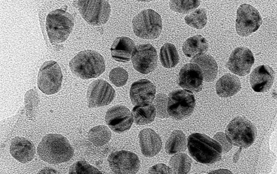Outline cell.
<instances>
[{"instance_id":"cell-15","label":"cell","mask_w":277,"mask_h":174,"mask_svg":"<svg viewBox=\"0 0 277 174\" xmlns=\"http://www.w3.org/2000/svg\"><path fill=\"white\" fill-rule=\"evenodd\" d=\"M254 61L253 54L249 49L238 47L230 54L226 67L233 74L244 76L249 73Z\"/></svg>"},{"instance_id":"cell-23","label":"cell","mask_w":277,"mask_h":174,"mask_svg":"<svg viewBox=\"0 0 277 174\" xmlns=\"http://www.w3.org/2000/svg\"><path fill=\"white\" fill-rule=\"evenodd\" d=\"M241 88L239 78L235 75L227 73L221 77L215 85L216 94L221 97H229L236 94Z\"/></svg>"},{"instance_id":"cell-18","label":"cell","mask_w":277,"mask_h":174,"mask_svg":"<svg viewBox=\"0 0 277 174\" xmlns=\"http://www.w3.org/2000/svg\"><path fill=\"white\" fill-rule=\"evenodd\" d=\"M274 72L268 65H262L255 68L250 76V83L256 92L268 91L272 85Z\"/></svg>"},{"instance_id":"cell-35","label":"cell","mask_w":277,"mask_h":174,"mask_svg":"<svg viewBox=\"0 0 277 174\" xmlns=\"http://www.w3.org/2000/svg\"><path fill=\"white\" fill-rule=\"evenodd\" d=\"M109 77L111 83L115 86L122 87L126 84L128 74L124 69L117 67L110 71Z\"/></svg>"},{"instance_id":"cell-25","label":"cell","mask_w":277,"mask_h":174,"mask_svg":"<svg viewBox=\"0 0 277 174\" xmlns=\"http://www.w3.org/2000/svg\"><path fill=\"white\" fill-rule=\"evenodd\" d=\"M187 147L185 135L181 130H175L168 138L165 148L167 154L173 155L185 151Z\"/></svg>"},{"instance_id":"cell-32","label":"cell","mask_w":277,"mask_h":174,"mask_svg":"<svg viewBox=\"0 0 277 174\" xmlns=\"http://www.w3.org/2000/svg\"><path fill=\"white\" fill-rule=\"evenodd\" d=\"M25 106L27 117L32 119L35 117L38 103L37 93L34 89L28 91L24 97Z\"/></svg>"},{"instance_id":"cell-33","label":"cell","mask_w":277,"mask_h":174,"mask_svg":"<svg viewBox=\"0 0 277 174\" xmlns=\"http://www.w3.org/2000/svg\"><path fill=\"white\" fill-rule=\"evenodd\" d=\"M70 174H101L103 173L96 167L84 160L73 163L69 170Z\"/></svg>"},{"instance_id":"cell-22","label":"cell","mask_w":277,"mask_h":174,"mask_svg":"<svg viewBox=\"0 0 277 174\" xmlns=\"http://www.w3.org/2000/svg\"><path fill=\"white\" fill-rule=\"evenodd\" d=\"M190 62L200 68L205 81L211 82L215 79L217 74V64L212 56L205 54L199 55L193 57Z\"/></svg>"},{"instance_id":"cell-5","label":"cell","mask_w":277,"mask_h":174,"mask_svg":"<svg viewBox=\"0 0 277 174\" xmlns=\"http://www.w3.org/2000/svg\"><path fill=\"white\" fill-rule=\"evenodd\" d=\"M225 135L232 145L241 148H247L251 145L255 140L256 129L246 118L237 117L227 125Z\"/></svg>"},{"instance_id":"cell-31","label":"cell","mask_w":277,"mask_h":174,"mask_svg":"<svg viewBox=\"0 0 277 174\" xmlns=\"http://www.w3.org/2000/svg\"><path fill=\"white\" fill-rule=\"evenodd\" d=\"M169 5L170 9L175 12L187 14L193 11L200 5V1H170Z\"/></svg>"},{"instance_id":"cell-27","label":"cell","mask_w":277,"mask_h":174,"mask_svg":"<svg viewBox=\"0 0 277 174\" xmlns=\"http://www.w3.org/2000/svg\"><path fill=\"white\" fill-rule=\"evenodd\" d=\"M160 59L164 68L170 69L175 67L180 61V57L175 46L168 42L163 45L160 52Z\"/></svg>"},{"instance_id":"cell-30","label":"cell","mask_w":277,"mask_h":174,"mask_svg":"<svg viewBox=\"0 0 277 174\" xmlns=\"http://www.w3.org/2000/svg\"><path fill=\"white\" fill-rule=\"evenodd\" d=\"M184 20L190 27L197 29H203L207 24L206 11L204 8H199L190 14L187 15Z\"/></svg>"},{"instance_id":"cell-29","label":"cell","mask_w":277,"mask_h":174,"mask_svg":"<svg viewBox=\"0 0 277 174\" xmlns=\"http://www.w3.org/2000/svg\"><path fill=\"white\" fill-rule=\"evenodd\" d=\"M111 137V132L105 125H100L92 128L88 132V138L94 146H101L109 142Z\"/></svg>"},{"instance_id":"cell-26","label":"cell","mask_w":277,"mask_h":174,"mask_svg":"<svg viewBox=\"0 0 277 174\" xmlns=\"http://www.w3.org/2000/svg\"><path fill=\"white\" fill-rule=\"evenodd\" d=\"M134 122L138 125L152 123L156 116V111L152 103L146 106H135L132 110Z\"/></svg>"},{"instance_id":"cell-4","label":"cell","mask_w":277,"mask_h":174,"mask_svg":"<svg viewBox=\"0 0 277 174\" xmlns=\"http://www.w3.org/2000/svg\"><path fill=\"white\" fill-rule=\"evenodd\" d=\"M74 24L73 16L62 9L48 13L46 19V29L52 44H61L69 37Z\"/></svg>"},{"instance_id":"cell-28","label":"cell","mask_w":277,"mask_h":174,"mask_svg":"<svg viewBox=\"0 0 277 174\" xmlns=\"http://www.w3.org/2000/svg\"><path fill=\"white\" fill-rule=\"evenodd\" d=\"M192 160L184 153H178L173 156L169 161V166L172 173H188L191 168Z\"/></svg>"},{"instance_id":"cell-11","label":"cell","mask_w":277,"mask_h":174,"mask_svg":"<svg viewBox=\"0 0 277 174\" xmlns=\"http://www.w3.org/2000/svg\"><path fill=\"white\" fill-rule=\"evenodd\" d=\"M111 170L117 174L136 173L140 167V161L137 156L128 150L116 151L111 153L108 158Z\"/></svg>"},{"instance_id":"cell-34","label":"cell","mask_w":277,"mask_h":174,"mask_svg":"<svg viewBox=\"0 0 277 174\" xmlns=\"http://www.w3.org/2000/svg\"><path fill=\"white\" fill-rule=\"evenodd\" d=\"M155 111L156 116L160 118L169 117L167 112L168 97L162 93L158 94L155 96L152 102Z\"/></svg>"},{"instance_id":"cell-24","label":"cell","mask_w":277,"mask_h":174,"mask_svg":"<svg viewBox=\"0 0 277 174\" xmlns=\"http://www.w3.org/2000/svg\"><path fill=\"white\" fill-rule=\"evenodd\" d=\"M208 49L207 41L201 35H196L188 38L184 42L182 47L185 55L190 58L204 54Z\"/></svg>"},{"instance_id":"cell-13","label":"cell","mask_w":277,"mask_h":174,"mask_svg":"<svg viewBox=\"0 0 277 174\" xmlns=\"http://www.w3.org/2000/svg\"><path fill=\"white\" fill-rule=\"evenodd\" d=\"M131 61L136 71L143 74H148L157 67L156 49L150 44L138 45L133 53Z\"/></svg>"},{"instance_id":"cell-9","label":"cell","mask_w":277,"mask_h":174,"mask_svg":"<svg viewBox=\"0 0 277 174\" xmlns=\"http://www.w3.org/2000/svg\"><path fill=\"white\" fill-rule=\"evenodd\" d=\"M63 74L58 63L53 60L45 61L41 66L37 75V86L44 93L51 95L61 89Z\"/></svg>"},{"instance_id":"cell-17","label":"cell","mask_w":277,"mask_h":174,"mask_svg":"<svg viewBox=\"0 0 277 174\" xmlns=\"http://www.w3.org/2000/svg\"><path fill=\"white\" fill-rule=\"evenodd\" d=\"M203 77L200 68L189 63L181 69L178 79L179 85L183 89L193 92H199L203 88Z\"/></svg>"},{"instance_id":"cell-37","label":"cell","mask_w":277,"mask_h":174,"mask_svg":"<svg viewBox=\"0 0 277 174\" xmlns=\"http://www.w3.org/2000/svg\"><path fill=\"white\" fill-rule=\"evenodd\" d=\"M148 173H172L170 167L162 163H159L151 167Z\"/></svg>"},{"instance_id":"cell-38","label":"cell","mask_w":277,"mask_h":174,"mask_svg":"<svg viewBox=\"0 0 277 174\" xmlns=\"http://www.w3.org/2000/svg\"><path fill=\"white\" fill-rule=\"evenodd\" d=\"M208 173H232V172L228 169H219L209 172Z\"/></svg>"},{"instance_id":"cell-16","label":"cell","mask_w":277,"mask_h":174,"mask_svg":"<svg viewBox=\"0 0 277 174\" xmlns=\"http://www.w3.org/2000/svg\"><path fill=\"white\" fill-rule=\"evenodd\" d=\"M155 93V86L151 81L141 79L132 84L129 95L135 106H146L152 103Z\"/></svg>"},{"instance_id":"cell-1","label":"cell","mask_w":277,"mask_h":174,"mask_svg":"<svg viewBox=\"0 0 277 174\" xmlns=\"http://www.w3.org/2000/svg\"><path fill=\"white\" fill-rule=\"evenodd\" d=\"M36 150L41 160L53 164L68 162L74 154L73 148L68 140L58 134L45 135L38 144Z\"/></svg>"},{"instance_id":"cell-10","label":"cell","mask_w":277,"mask_h":174,"mask_svg":"<svg viewBox=\"0 0 277 174\" xmlns=\"http://www.w3.org/2000/svg\"><path fill=\"white\" fill-rule=\"evenodd\" d=\"M262 24L258 10L250 5L244 4L236 11L235 29L241 36H247L255 32Z\"/></svg>"},{"instance_id":"cell-19","label":"cell","mask_w":277,"mask_h":174,"mask_svg":"<svg viewBox=\"0 0 277 174\" xmlns=\"http://www.w3.org/2000/svg\"><path fill=\"white\" fill-rule=\"evenodd\" d=\"M10 153L18 162L27 163L34 158L35 148L34 144L26 138L17 136L10 143Z\"/></svg>"},{"instance_id":"cell-40","label":"cell","mask_w":277,"mask_h":174,"mask_svg":"<svg viewBox=\"0 0 277 174\" xmlns=\"http://www.w3.org/2000/svg\"><path fill=\"white\" fill-rule=\"evenodd\" d=\"M241 148H242L240 147L239 150L234 155L233 159V162H236L238 161L240 154V152L241 151Z\"/></svg>"},{"instance_id":"cell-12","label":"cell","mask_w":277,"mask_h":174,"mask_svg":"<svg viewBox=\"0 0 277 174\" xmlns=\"http://www.w3.org/2000/svg\"><path fill=\"white\" fill-rule=\"evenodd\" d=\"M115 96L113 87L101 79L92 82L88 86L87 100L89 108L99 107L109 104Z\"/></svg>"},{"instance_id":"cell-6","label":"cell","mask_w":277,"mask_h":174,"mask_svg":"<svg viewBox=\"0 0 277 174\" xmlns=\"http://www.w3.org/2000/svg\"><path fill=\"white\" fill-rule=\"evenodd\" d=\"M132 28L135 35L140 38L155 39L162 32L161 17L152 9L144 10L133 18Z\"/></svg>"},{"instance_id":"cell-7","label":"cell","mask_w":277,"mask_h":174,"mask_svg":"<svg viewBox=\"0 0 277 174\" xmlns=\"http://www.w3.org/2000/svg\"><path fill=\"white\" fill-rule=\"evenodd\" d=\"M195 105V99L192 92L187 90H176L169 94L167 112L175 120H182L190 116Z\"/></svg>"},{"instance_id":"cell-8","label":"cell","mask_w":277,"mask_h":174,"mask_svg":"<svg viewBox=\"0 0 277 174\" xmlns=\"http://www.w3.org/2000/svg\"><path fill=\"white\" fill-rule=\"evenodd\" d=\"M76 7L83 19L89 24L102 25L108 20L111 7L107 1H75Z\"/></svg>"},{"instance_id":"cell-20","label":"cell","mask_w":277,"mask_h":174,"mask_svg":"<svg viewBox=\"0 0 277 174\" xmlns=\"http://www.w3.org/2000/svg\"><path fill=\"white\" fill-rule=\"evenodd\" d=\"M139 143L142 154L147 157L157 155L161 150L162 142L160 136L151 128H145L138 134Z\"/></svg>"},{"instance_id":"cell-36","label":"cell","mask_w":277,"mask_h":174,"mask_svg":"<svg viewBox=\"0 0 277 174\" xmlns=\"http://www.w3.org/2000/svg\"><path fill=\"white\" fill-rule=\"evenodd\" d=\"M213 139L217 141L221 145L222 151L226 153L232 148V144L228 140L225 134L218 132L213 136Z\"/></svg>"},{"instance_id":"cell-21","label":"cell","mask_w":277,"mask_h":174,"mask_svg":"<svg viewBox=\"0 0 277 174\" xmlns=\"http://www.w3.org/2000/svg\"><path fill=\"white\" fill-rule=\"evenodd\" d=\"M136 46L129 37L122 36L116 38L110 48L111 55L117 61L126 62L130 60Z\"/></svg>"},{"instance_id":"cell-39","label":"cell","mask_w":277,"mask_h":174,"mask_svg":"<svg viewBox=\"0 0 277 174\" xmlns=\"http://www.w3.org/2000/svg\"><path fill=\"white\" fill-rule=\"evenodd\" d=\"M38 173H57V171L49 167L45 168L41 170Z\"/></svg>"},{"instance_id":"cell-2","label":"cell","mask_w":277,"mask_h":174,"mask_svg":"<svg viewBox=\"0 0 277 174\" xmlns=\"http://www.w3.org/2000/svg\"><path fill=\"white\" fill-rule=\"evenodd\" d=\"M187 147L190 156L200 163H214L222 157V148L220 143L205 134L195 133L190 135Z\"/></svg>"},{"instance_id":"cell-3","label":"cell","mask_w":277,"mask_h":174,"mask_svg":"<svg viewBox=\"0 0 277 174\" xmlns=\"http://www.w3.org/2000/svg\"><path fill=\"white\" fill-rule=\"evenodd\" d=\"M69 66L71 71L83 79L96 78L105 70L104 57L92 50L79 52L71 59Z\"/></svg>"},{"instance_id":"cell-14","label":"cell","mask_w":277,"mask_h":174,"mask_svg":"<svg viewBox=\"0 0 277 174\" xmlns=\"http://www.w3.org/2000/svg\"><path fill=\"white\" fill-rule=\"evenodd\" d=\"M134 119L132 113L124 105H116L108 109L105 121L110 128L116 133H122L129 129Z\"/></svg>"}]
</instances>
